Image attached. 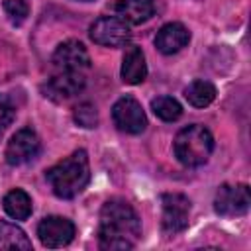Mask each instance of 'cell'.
I'll return each mask as SVG.
<instances>
[{"instance_id": "30bf717a", "label": "cell", "mask_w": 251, "mask_h": 251, "mask_svg": "<svg viewBox=\"0 0 251 251\" xmlns=\"http://www.w3.org/2000/svg\"><path fill=\"white\" fill-rule=\"evenodd\" d=\"M39 153V137L33 129L29 127H24V129H18L12 139L8 141L6 145V151H4V157L10 165L18 167V165H24L27 161H31L35 155Z\"/></svg>"}, {"instance_id": "4fadbf2b", "label": "cell", "mask_w": 251, "mask_h": 251, "mask_svg": "<svg viewBox=\"0 0 251 251\" xmlns=\"http://www.w3.org/2000/svg\"><path fill=\"white\" fill-rule=\"evenodd\" d=\"M114 10L120 20H124L126 24L137 25L151 20V16L155 14V2L153 0H118Z\"/></svg>"}, {"instance_id": "7c38bea8", "label": "cell", "mask_w": 251, "mask_h": 251, "mask_svg": "<svg viewBox=\"0 0 251 251\" xmlns=\"http://www.w3.org/2000/svg\"><path fill=\"white\" fill-rule=\"evenodd\" d=\"M190 41V33L188 29L178 24V22H169L165 24L157 35H155V47L163 53V55H173L178 53L182 47H186Z\"/></svg>"}, {"instance_id": "3957f363", "label": "cell", "mask_w": 251, "mask_h": 251, "mask_svg": "<svg viewBox=\"0 0 251 251\" xmlns=\"http://www.w3.org/2000/svg\"><path fill=\"white\" fill-rule=\"evenodd\" d=\"M173 149L175 157L184 167H200L210 159L214 151V137L204 126L192 124L176 133Z\"/></svg>"}, {"instance_id": "ac0fdd59", "label": "cell", "mask_w": 251, "mask_h": 251, "mask_svg": "<svg viewBox=\"0 0 251 251\" xmlns=\"http://www.w3.org/2000/svg\"><path fill=\"white\" fill-rule=\"evenodd\" d=\"M151 110L163 122H175L182 114V106L173 96H157V98H153L151 100Z\"/></svg>"}, {"instance_id": "277c9868", "label": "cell", "mask_w": 251, "mask_h": 251, "mask_svg": "<svg viewBox=\"0 0 251 251\" xmlns=\"http://www.w3.org/2000/svg\"><path fill=\"white\" fill-rule=\"evenodd\" d=\"M129 24L118 16H102L90 25V39L102 47H122L129 41Z\"/></svg>"}, {"instance_id": "d6986e66", "label": "cell", "mask_w": 251, "mask_h": 251, "mask_svg": "<svg viewBox=\"0 0 251 251\" xmlns=\"http://www.w3.org/2000/svg\"><path fill=\"white\" fill-rule=\"evenodd\" d=\"M4 12L14 25H20L25 22L29 14V6L25 0H4Z\"/></svg>"}, {"instance_id": "9a60e30c", "label": "cell", "mask_w": 251, "mask_h": 251, "mask_svg": "<svg viewBox=\"0 0 251 251\" xmlns=\"http://www.w3.org/2000/svg\"><path fill=\"white\" fill-rule=\"evenodd\" d=\"M2 206H4V212L12 218V220H27L31 216V198L25 190L22 188H14L10 190L4 200H2Z\"/></svg>"}, {"instance_id": "9c48e42d", "label": "cell", "mask_w": 251, "mask_h": 251, "mask_svg": "<svg viewBox=\"0 0 251 251\" xmlns=\"http://www.w3.org/2000/svg\"><path fill=\"white\" fill-rule=\"evenodd\" d=\"M53 67L63 73H84L90 67L86 47L76 39L63 41L53 53Z\"/></svg>"}, {"instance_id": "5b68a950", "label": "cell", "mask_w": 251, "mask_h": 251, "mask_svg": "<svg viewBox=\"0 0 251 251\" xmlns=\"http://www.w3.org/2000/svg\"><path fill=\"white\" fill-rule=\"evenodd\" d=\"M161 206H163V216H161V226L165 233H180L188 226V214H190V200L184 194L171 192L161 196Z\"/></svg>"}, {"instance_id": "5bb4252c", "label": "cell", "mask_w": 251, "mask_h": 251, "mask_svg": "<svg viewBox=\"0 0 251 251\" xmlns=\"http://www.w3.org/2000/svg\"><path fill=\"white\" fill-rule=\"evenodd\" d=\"M147 76L145 55L137 45H129L122 61V80L126 84H139Z\"/></svg>"}, {"instance_id": "ffe728a7", "label": "cell", "mask_w": 251, "mask_h": 251, "mask_svg": "<svg viewBox=\"0 0 251 251\" xmlns=\"http://www.w3.org/2000/svg\"><path fill=\"white\" fill-rule=\"evenodd\" d=\"M75 120H76V124L82 126V127H94L96 122H98L96 108H94L90 102H84V104L76 106V110H75Z\"/></svg>"}, {"instance_id": "44dd1931", "label": "cell", "mask_w": 251, "mask_h": 251, "mask_svg": "<svg viewBox=\"0 0 251 251\" xmlns=\"http://www.w3.org/2000/svg\"><path fill=\"white\" fill-rule=\"evenodd\" d=\"M14 120V106L8 96L0 94V129H4Z\"/></svg>"}, {"instance_id": "2e32d148", "label": "cell", "mask_w": 251, "mask_h": 251, "mask_svg": "<svg viewBox=\"0 0 251 251\" xmlns=\"http://www.w3.org/2000/svg\"><path fill=\"white\" fill-rule=\"evenodd\" d=\"M16 249V251H29L31 241L22 227L10 222H0V251Z\"/></svg>"}, {"instance_id": "e0dca14e", "label": "cell", "mask_w": 251, "mask_h": 251, "mask_svg": "<svg viewBox=\"0 0 251 251\" xmlns=\"http://www.w3.org/2000/svg\"><path fill=\"white\" fill-rule=\"evenodd\" d=\"M184 98L190 106L194 108H206L214 102L216 98V86L208 80H202V78H196L192 80L186 88H184Z\"/></svg>"}, {"instance_id": "ba28073f", "label": "cell", "mask_w": 251, "mask_h": 251, "mask_svg": "<svg viewBox=\"0 0 251 251\" xmlns=\"http://www.w3.org/2000/svg\"><path fill=\"white\" fill-rule=\"evenodd\" d=\"M75 233H76L75 224L69 218H63V216H47L37 226L39 241L45 247H51V249L69 245L73 241Z\"/></svg>"}, {"instance_id": "7a4b0ae2", "label": "cell", "mask_w": 251, "mask_h": 251, "mask_svg": "<svg viewBox=\"0 0 251 251\" xmlns=\"http://www.w3.org/2000/svg\"><path fill=\"white\" fill-rule=\"evenodd\" d=\"M47 182L53 188V194L63 198V200H71L76 194H80L88 180H90V165H88V155L84 149H78L75 153H71L69 157H65L63 161H59L57 165H53L47 173Z\"/></svg>"}, {"instance_id": "52a82bcc", "label": "cell", "mask_w": 251, "mask_h": 251, "mask_svg": "<svg viewBox=\"0 0 251 251\" xmlns=\"http://www.w3.org/2000/svg\"><path fill=\"white\" fill-rule=\"evenodd\" d=\"M251 194L247 184H222L214 198V208L220 216H241L249 210Z\"/></svg>"}, {"instance_id": "6da1fadb", "label": "cell", "mask_w": 251, "mask_h": 251, "mask_svg": "<svg viewBox=\"0 0 251 251\" xmlns=\"http://www.w3.org/2000/svg\"><path fill=\"white\" fill-rule=\"evenodd\" d=\"M141 235L137 212L126 200H108L100 210L98 245L106 251H126L135 247Z\"/></svg>"}, {"instance_id": "8992f818", "label": "cell", "mask_w": 251, "mask_h": 251, "mask_svg": "<svg viewBox=\"0 0 251 251\" xmlns=\"http://www.w3.org/2000/svg\"><path fill=\"white\" fill-rule=\"evenodd\" d=\"M112 120L120 131L141 133L147 127V116L133 96H122L112 108Z\"/></svg>"}, {"instance_id": "8fae6325", "label": "cell", "mask_w": 251, "mask_h": 251, "mask_svg": "<svg viewBox=\"0 0 251 251\" xmlns=\"http://www.w3.org/2000/svg\"><path fill=\"white\" fill-rule=\"evenodd\" d=\"M86 84L84 73H63V71H55V75L47 80L43 92L47 98L55 100V102H65L73 96H76Z\"/></svg>"}]
</instances>
